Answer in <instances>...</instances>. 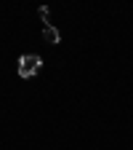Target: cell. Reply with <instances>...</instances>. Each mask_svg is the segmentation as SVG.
Returning <instances> with one entry per match:
<instances>
[{"label": "cell", "mask_w": 133, "mask_h": 150, "mask_svg": "<svg viewBox=\"0 0 133 150\" xmlns=\"http://www.w3.org/2000/svg\"><path fill=\"white\" fill-rule=\"evenodd\" d=\"M40 67H43V59L37 54H24L22 59H19V75H22V78H32Z\"/></svg>", "instance_id": "1"}, {"label": "cell", "mask_w": 133, "mask_h": 150, "mask_svg": "<svg viewBox=\"0 0 133 150\" xmlns=\"http://www.w3.org/2000/svg\"><path fill=\"white\" fill-rule=\"evenodd\" d=\"M43 38H45V43H51V46H56L61 40V32L56 30V27H51V24H45V30H43Z\"/></svg>", "instance_id": "2"}, {"label": "cell", "mask_w": 133, "mask_h": 150, "mask_svg": "<svg viewBox=\"0 0 133 150\" xmlns=\"http://www.w3.org/2000/svg\"><path fill=\"white\" fill-rule=\"evenodd\" d=\"M40 16L45 19V22H48V16H51V11H48V6H43V8H40Z\"/></svg>", "instance_id": "3"}]
</instances>
